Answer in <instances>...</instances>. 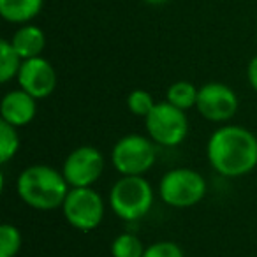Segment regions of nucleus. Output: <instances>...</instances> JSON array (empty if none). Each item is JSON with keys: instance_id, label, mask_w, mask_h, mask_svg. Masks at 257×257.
Segmentation results:
<instances>
[{"instance_id": "f257e3e1", "label": "nucleus", "mask_w": 257, "mask_h": 257, "mask_svg": "<svg viewBox=\"0 0 257 257\" xmlns=\"http://www.w3.org/2000/svg\"><path fill=\"white\" fill-rule=\"evenodd\" d=\"M206 155L218 175L239 178L257 168V138L241 125H224L210 136Z\"/></svg>"}, {"instance_id": "f03ea898", "label": "nucleus", "mask_w": 257, "mask_h": 257, "mask_svg": "<svg viewBox=\"0 0 257 257\" xmlns=\"http://www.w3.org/2000/svg\"><path fill=\"white\" fill-rule=\"evenodd\" d=\"M18 196L27 206L34 210L50 211L62 208L69 187L62 171L46 164H34L25 168L16 180Z\"/></svg>"}, {"instance_id": "7ed1b4c3", "label": "nucleus", "mask_w": 257, "mask_h": 257, "mask_svg": "<svg viewBox=\"0 0 257 257\" xmlns=\"http://www.w3.org/2000/svg\"><path fill=\"white\" fill-rule=\"evenodd\" d=\"M154 187L145 176H121L109 192V206L118 218L134 222L154 206Z\"/></svg>"}, {"instance_id": "20e7f679", "label": "nucleus", "mask_w": 257, "mask_h": 257, "mask_svg": "<svg viewBox=\"0 0 257 257\" xmlns=\"http://www.w3.org/2000/svg\"><path fill=\"white\" fill-rule=\"evenodd\" d=\"M157 161V148L150 138L127 134L114 143L111 162L121 176H145Z\"/></svg>"}, {"instance_id": "39448f33", "label": "nucleus", "mask_w": 257, "mask_h": 257, "mask_svg": "<svg viewBox=\"0 0 257 257\" xmlns=\"http://www.w3.org/2000/svg\"><path fill=\"white\" fill-rule=\"evenodd\" d=\"M159 196L173 208L196 206L206 196V180L190 168H175L161 178Z\"/></svg>"}, {"instance_id": "423d86ee", "label": "nucleus", "mask_w": 257, "mask_h": 257, "mask_svg": "<svg viewBox=\"0 0 257 257\" xmlns=\"http://www.w3.org/2000/svg\"><path fill=\"white\" fill-rule=\"evenodd\" d=\"M148 136L161 147H178L189 134V120L185 111L178 109L168 100L157 102L152 113L145 118Z\"/></svg>"}, {"instance_id": "0eeeda50", "label": "nucleus", "mask_w": 257, "mask_h": 257, "mask_svg": "<svg viewBox=\"0 0 257 257\" xmlns=\"http://www.w3.org/2000/svg\"><path fill=\"white\" fill-rule=\"evenodd\" d=\"M62 211L69 224L83 232L95 231L104 218V201L92 187H74L69 190Z\"/></svg>"}, {"instance_id": "6e6552de", "label": "nucleus", "mask_w": 257, "mask_h": 257, "mask_svg": "<svg viewBox=\"0 0 257 257\" xmlns=\"http://www.w3.org/2000/svg\"><path fill=\"white\" fill-rule=\"evenodd\" d=\"M196 107L204 120L224 123L238 113L239 100L231 86L225 83L211 81L199 88Z\"/></svg>"}, {"instance_id": "1a4fd4ad", "label": "nucleus", "mask_w": 257, "mask_h": 257, "mask_svg": "<svg viewBox=\"0 0 257 257\" xmlns=\"http://www.w3.org/2000/svg\"><path fill=\"white\" fill-rule=\"evenodd\" d=\"M104 171V157L95 147H79L67 155L62 166V175L69 187H92Z\"/></svg>"}, {"instance_id": "9d476101", "label": "nucleus", "mask_w": 257, "mask_h": 257, "mask_svg": "<svg viewBox=\"0 0 257 257\" xmlns=\"http://www.w3.org/2000/svg\"><path fill=\"white\" fill-rule=\"evenodd\" d=\"M18 85L22 90L34 97V99L41 100L50 97L57 88V71L43 57L29 58L23 60L22 69L18 72Z\"/></svg>"}, {"instance_id": "9b49d317", "label": "nucleus", "mask_w": 257, "mask_h": 257, "mask_svg": "<svg viewBox=\"0 0 257 257\" xmlns=\"http://www.w3.org/2000/svg\"><path fill=\"white\" fill-rule=\"evenodd\" d=\"M2 121L13 127H25L37 114V99H34L25 90H11L4 95L0 102Z\"/></svg>"}, {"instance_id": "f8f14e48", "label": "nucleus", "mask_w": 257, "mask_h": 257, "mask_svg": "<svg viewBox=\"0 0 257 257\" xmlns=\"http://www.w3.org/2000/svg\"><path fill=\"white\" fill-rule=\"evenodd\" d=\"M11 44L23 60H29V58H36L43 55L44 46H46V36L37 25L27 23L13 34Z\"/></svg>"}, {"instance_id": "ddd939ff", "label": "nucleus", "mask_w": 257, "mask_h": 257, "mask_svg": "<svg viewBox=\"0 0 257 257\" xmlns=\"http://www.w3.org/2000/svg\"><path fill=\"white\" fill-rule=\"evenodd\" d=\"M44 0H0V16L9 23L27 25L43 11Z\"/></svg>"}, {"instance_id": "4468645a", "label": "nucleus", "mask_w": 257, "mask_h": 257, "mask_svg": "<svg viewBox=\"0 0 257 257\" xmlns=\"http://www.w3.org/2000/svg\"><path fill=\"white\" fill-rule=\"evenodd\" d=\"M199 88L190 81H175L166 92V100L182 111L196 106Z\"/></svg>"}, {"instance_id": "2eb2a0df", "label": "nucleus", "mask_w": 257, "mask_h": 257, "mask_svg": "<svg viewBox=\"0 0 257 257\" xmlns=\"http://www.w3.org/2000/svg\"><path fill=\"white\" fill-rule=\"evenodd\" d=\"M23 58L16 53L11 41H0V81L9 83L11 79L18 78V72L22 69Z\"/></svg>"}, {"instance_id": "dca6fc26", "label": "nucleus", "mask_w": 257, "mask_h": 257, "mask_svg": "<svg viewBox=\"0 0 257 257\" xmlns=\"http://www.w3.org/2000/svg\"><path fill=\"white\" fill-rule=\"evenodd\" d=\"M145 245L140 239V236L133 232H123L116 236L111 243V255L113 257H143Z\"/></svg>"}, {"instance_id": "f3484780", "label": "nucleus", "mask_w": 257, "mask_h": 257, "mask_svg": "<svg viewBox=\"0 0 257 257\" xmlns=\"http://www.w3.org/2000/svg\"><path fill=\"white\" fill-rule=\"evenodd\" d=\"M20 150V136L16 127L0 121V162H9Z\"/></svg>"}, {"instance_id": "a211bd4d", "label": "nucleus", "mask_w": 257, "mask_h": 257, "mask_svg": "<svg viewBox=\"0 0 257 257\" xmlns=\"http://www.w3.org/2000/svg\"><path fill=\"white\" fill-rule=\"evenodd\" d=\"M22 232L16 225L2 224L0 225V257H16L22 248Z\"/></svg>"}, {"instance_id": "6ab92c4d", "label": "nucleus", "mask_w": 257, "mask_h": 257, "mask_svg": "<svg viewBox=\"0 0 257 257\" xmlns=\"http://www.w3.org/2000/svg\"><path fill=\"white\" fill-rule=\"evenodd\" d=\"M155 100L152 97L150 92L147 90H133V92L128 93L127 97V107L128 111L134 114V116H140V118H147L148 114L152 113V109L155 107Z\"/></svg>"}, {"instance_id": "aec40b11", "label": "nucleus", "mask_w": 257, "mask_h": 257, "mask_svg": "<svg viewBox=\"0 0 257 257\" xmlns=\"http://www.w3.org/2000/svg\"><path fill=\"white\" fill-rule=\"evenodd\" d=\"M143 257H185V253L175 241H155L147 246Z\"/></svg>"}, {"instance_id": "412c9836", "label": "nucleus", "mask_w": 257, "mask_h": 257, "mask_svg": "<svg viewBox=\"0 0 257 257\" xmlns=\"http://www.w3.org/2000/svg\"><path fill=\"white\" fill-rule=\"evenodd\" d=\"M246 79H248V85L252 86L253 92H257V55L248 62V67H246Z\"/></svg>"}, {"instance_id": "4be33fe9", "label": "nucleus", "mask_w": 257, "mask_h": 257, "mask_svg": "<svg viewBox=\"0 0 257 257\" xmlns=\"http://www.w3.org/2000/svg\"><path fill=\"white\" fill-rule=\"evenodd\" d=\"M143 2H147L148 6H164L169 0H143Z\"/></svg>"}]
</instances>
